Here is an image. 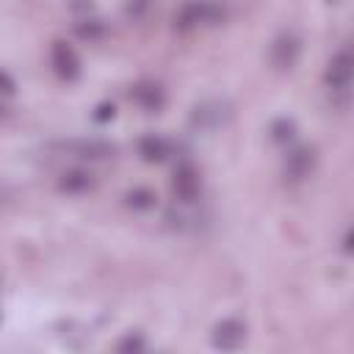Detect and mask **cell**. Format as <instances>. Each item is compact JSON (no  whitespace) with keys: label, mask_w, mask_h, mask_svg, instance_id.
<instances>
[{"label":"cell","mask_w":354,"mask_h":354,"mask_svg":"<svg viewBox=\"0 0 354 354\" xmlns=\"http://www.w3.org/2000/svg\"><path fill=\"white\" fill-rule=\"evenodd\" d=\"M351 75H354V58H351V50L348 47H340L329 64H326V72H324V83L329 88V97L332 102L346 111L348 108V100H351Z\"/></svg>","instance_id":"cell-1"},{"label":"cell","mask_w":354,"mask_h":354,"mask_svg":"<svg viewBox=\"0 0 354 354\" xmlns=\"http://www.w3.org/2000/svg\"><path fill=\"white\" fill-rule=\"evenodd\" d=\"M221 19H224V6L216 0H185L171 17L174 30L180 33H191L205 25H218Z\"/></svg>","instance_id":"cell-2"},{"label":"cell","mask_w":354,"mask_h":354,"mask_svg":"<svg viewBox=\"0 0 354 354\" xmlns=\"http://www.w3.org/2000/svg\"><path fill=\"white\" fill-rule=\"evenodd\" d=\"M230 119H232V105L227 100H202L188 113V124L196 133H213L224 127Z\"/></svg>","instance_id":"cell-3"},{"label":"cell","mask_w":354,"mask_h":354,"mask_svg":"<svg viewBox=\"0 0 354 354\" xmlns=\"http://www.w3.org/2000/svg\"><path fill=\"white\" fill-rule=\"evenodd\" d=\"M55 149L69 155V158L88 160V163L108 160L119 152V147L113 141H105V138H64V141H55Z\"/></svg>","instance_id":"cell-4"},{"label":"cell","mask_w":354,"mask_h":354,"mask_svg":"<svg viewBox=\"0 0 354 354\" xmlns=\"http://www.w3.org/2000/svg\"><path fill=\"white\" fill-rule=\"evenodd\" d=\"M315 163H318L315 147H310V144H290L285 158H282V177L288 183H301V180H307L315 171Z\"/></svg>","instance_id":"cell-5"},{"label":"cell","mask_w":354,"mask_h":354,"mask_svg":"<svg viewBox=\"0 0 354 354\" xmlns=\"http://www.w3.org/2000/svg\"><path fill=\"white\" fill-rule=\"evenodd\" d=\"M171 194H174V199H177L180 205H194V202L199 199V194H202L199 169H196L188 158L177 160V166H174V171H171Z\"/></svg>","instance_id":"cell-6"},{"label":"cell","mask_w":354,"mask_h":354,"mask_svg":"<svg viewBox=\"0 0 354 354\" xmlns=\"http://www.w3.org/2000/svg\"><path fill=\"white\" fill-rule=\"evenodd\" d=\"M301 58V39L293 30H282L274 36L271 47H268V61L277 72H290Z\"/></svg>","instance_id":"cell-7"},{"label":"cell","mask_w":354,"mask_h":354,"mask_svg":"<svg viewBox=\"0 0 354 354\" xmlns=\"http://www.w3.org/2000/svg\"><path fill=\"white\" fill-rule=\"evenodd\" d=\"M50 64H53V72L64 83H75L83 75V61H80L77 50L69 41H64V39H55L50 44Z\"/></svg>","instance_id":"cell-8"},{"label":"cell","mask_w":354,"mask_h":354,"mask_svg":"<svg viewBox=\"0 0 354 354\" xmlns=\"http://www.w3.org/2000/svg\"><path fill=\"white\" fill-rule=\"evenodd\" d=\"M246 337H249L246 321L230 315V318H221V321L213 326V332H210V346H213L216 351H238V348L246 343Z\"/></svg>","instance_id":"cell-9"},{"label":"cell","mask_w":354,"mask_h":354,"mask_svg":"<svg viewBox=\"0 0 354 354\" xmlns=\"http://www.w3.org/2000/svg\"><path fill=\"white\" fill-rule=\"evenodd\" d=\"M55 188L66 196H86L97 188V177H94V171H88L83 166H75V169H66V171L58 174Z\"/></svg>","instance_id":"cell-10"},{"label":"cell","mask_w":354,"mask_h":354,"mask_svg":"<svg viewBox=\"0 0 354 354\" xmlns=\"http://www.w3.org/2000/svg\"><path fill=\"white\" fill-rule=\"evenodd\" d=\"M130 100L144 111V113H160L166 108V88L155 80H141L130 88Z\"/></svg>","instance_id":"cell-11"},{"label":"cell","mask_w":354,"mask_h":354,"mask_svg":"<svg viewBox=\"0 0 354 354\" xmlns=\"http://www.w3.org/2000/svg\"><path fill=\"white\" fill-rule=\"evenodd\" d=\"M136 149H138V155H141L144 163H166L171 158V152H174L171 141L166 136H160V133H144L138 138Z\"/></svg>","instance_id":"cell-12"},{"label":"cell","mask_w":354,"mask_h":354,"mask_svg":"<svg viewBox=\"0 0 354 354\" xmlns=\"http://www.w3.org/2000/svg\"><path fill=\"white\" fill-rule=\"evenodd\" d=\"M122 202H124V207H130L133 213H149V210H155V205H158V194H155L149 185H133V188L124 191Z\"/></svg>","instance_id":"cell-13"},{"label":"cell","mask_w":354,"mask_h":354,"mask_svg":"<svg viewBox=\"0 0 354 354\" xmlns=\"http://www.w3.org/2000/svg\"><path fill=\"white\" fill-rule=\"evenodd\" d=\"M75 36L83 39V41H100L108 36V22L97 14H86V17H77L75 22Z\"/></svg>","instance_id":"cell-14"},{"label":"cell","mask_w":354,"mask_h":354,"mask_svg":"<svg viewBox=\"0 0 354 354\" xmlns=\"http://www.w3.org/2000/svg\"><path fill=\"white\" fill-rule=\"evenodd\" d=\"M296 136H299L296 119H290V116H277V119L268 122V138H271L274 144L290 147V144H296Z\"/></svg>","instance_id":"cell-15"},{"label":"cell","mask_w":354,"mask_h":354,"mask_svg":"<svg viewBox=\"0 0 354 354\" xmlns=\"http://www.w3.org/2000/svg\"><path fill=\"white\" fill-rule=\"evenodd\" d=\"M147 348V337H144V332H124L119 340H116V351L119 354H138V351H144Z\"/></svg>","instance_id":"cell-16"},{"label":"cell","mask_w":354,"mask_h":354,"mask_svg":"<svg viewBox=\"0 0 354 354\" xmlns=\"http://www.w3.org/2000/svg\"><path fill=\"white\" fill-rule=\"evenodd\" d=\"M149 8H152V0H127L124 3V17L130 22H138V19H144L149 14Z\"/></svg>","instance_id":"cell-17"},{"label":"cell","mask_w":354,"mask_h":354,"mask_svg":"<svg viewBox=\"0 0 354 354\" xmlns=\"http://www.w3.org/2000/svg\"><path fill=\"white\" fill-rule=\"evenodd\" d=\"M91 119H94L97 124L113 122V119H116V105H113V102H100V105L91 111Z\"/></svg>","instance_id":"cell-18"},{"label":"cell","mask_w":354,"mask_h":354,"mask_svg":"<svg viewBox=\"0 0 354 354\" xmlns=\"http://www.w3.org/2000/svg\"><path fill=\"white\" fill-rule=\"evenodd\" d=\"M0 94H3V97H14V94H17V80H14V75H11L8 69H3V66H0Z\"/></svg>","instance_id":"cell-19"},{"label":"cell","mask_w":354,"mask_h":354,"mask_svg":"<svg viewBox=\"0 0 354 354\" xmlns=\"http://www.w3.org/2000/svg\"><path fill=\"white\" fill-rule=\"evenodd\" d=\"M69 8H72L77 17L94 14V3H91V0H69Z\"/></svg>","instance_id":"cell-20"},{"label":"cell","mask_w":354,"mask_h":354,"mask_svg":"<svg viewBox=\"0 0 354 354\" xmlns=\"http://www.w3.org/2000/svg\"><path fill=\"white\" fill-rule=\"evenodd\" d=\"M351 241H354V232H351V230H346V232H343V252H346V254H351V249H354V246H351Z\"/></svg>","instance_id":"cell-21"},{"label":"cell","mask_w":354,"mask_h":354,"mask_svg":"<svg viewBox=\"0 0 354 354\" xmlns=\"http://www.w3.org/2000/svg\"><path fill=\"white\" fill-rule=\"evenodd\" d=\"M6 116H8V108H6V105H0V122H3Z\"/></svg>","instance_id":"cell-22"},{"label":"cell","mask_w":354,"mask_h":354,"mask_svg":"<svg viewBox=\"0 0 354 354\" xmlns=\"http://www.w3.org/2000/svg\"><path fill=\"white\" fill-rule=\"evenodd\" d=\"M326 3H340V0H326Z\"/></svg>","instance_id":"cell-23"}]
</instances>
